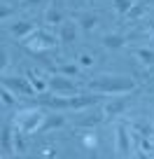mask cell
<instances>
[{
    "label": "cell",
    "instance_id": "44dd1931",
    "mask_svg": "<svg viewBox=\"0 0 154 159\" xmlns=\"http://www.w3.org/2000/svg\"><path fill=\"white\" fill-rule=\"evenodd\" d=\"M24 131H21L19 129V126H16V129H14V150H16V152H24V150H26V140H24Z\"/></svg>",
    "mask_w": 154,
    "mask_h": 159
},
{
    "label": "cell",
    "instance_id": "9a60e30c",
    "mask_svg": "<svg viewBox=\"0 0 154 159\" xmlns=\"http://www.w3.org/2000/svg\"><path fill=\"white\" fill-rule=\"evenodd\" d=\"M135 59H138L140 63H145V66H154V49H149V47H138V49H135Z\"/></svg>",
    "mask_w": 154,
    "mask_h": 159
},
{
    "label": "cell",
    "instance_id": "7a4b0ae2",
    "mask_svg": "<svg viewBox=\"0 0 154 159\" xmlns=\"http://www.w3.org/2000/svg\"><path fill=\"white\" fill-rule=\"evenodd\" d=\"M56 40L59 38H54L51 33H47V30H40V28H35L33 33L28 35L26 40H21L24 42V47L30 52V54H45L47 49H51V47L56 45Z\"/></svg>",
    "mask_w": 154,
    "mask_h": 159
},
{
    "label": "cell",
    "instance_id": "6da1fadb",
    "mask_svg": "<svg viewBox=\"0 0 154 159\" xmlns=\"http://www.w3.org/2000/svg\"><path fill=\"white\" fill-rule=\"evenodd\" d=\"M86 87L89 91H100V94H129L135 89V80L126 75H98Z\"/></svg>",
    "mask_w": 154,
    "mask_h": 159
},
{
    "label": "cell",
    "instance_id": "f546056e",
    "mask_svg": "<svg viewBox=\"0 0 154 159\" xmlns=\"http://www.w3.org/2000/svg\"><path fill=\"white\" fill-rule=\"evenodd\" d=\"M26 2H28V5H35V2H40V0H26Z\"/></svg>",
    "mask_w": 154,
    "mask_h": 159
},
{
    "label": "cell",
    "instance_id": "ac0fdd59",
    "mask_svg": "<svg viewBox=\"0 0 154 159\" xmlns=\"http://www.w3.org/2000/svg\"><path fill=\"white\" fill-rule=\"evenodd\" d=\"M133 131L138 136H143V138H149V140H154V129L149 124H143V122H135L133 124Z\"/></svg>",
    "mask_w": 154,
    "mask_h": 159
},
{
    "label": "cell",
    "instance_id": "4316f807",
    "mask_svg": "<svg viewBox=\"0 0 154 159\" xmlns=\"http://www.w3.org/2000/svg\"><path fill=\"white\" fill-rule=\"evenodd\" d=\"M10 12H12V7H2V10H0V14H2V19H5V16H10Z\"/></svg>",
    "mask_w": 154,
    "mask_h": 159
},
{
    "label": "cell",
    "instance_id": "2e32d148",
    "mask_svg": "<svg viewBox=\"0 0 154 159\" xmlns=\"http://www.w3.org/2000/svg\"><path fill=\"white\" fill-rule=\"evenodd\" d=\"M65 124V119L61 117V115H51V117H45V122H42L40 131H49V129H59V126Z\"/></svg>",
    "mask_w": 154,
    "mask_h": 159
},
{
    "label": "cell",
    "instance_id": "7402d4cb",
    "mask_svg": "<svg viewBox=\"0 0 154 159\" xmlns=\"http://www.w3.org/2000/svg\"><path fill=\"white\" fill-rule=\"evenodd\" d=\"M0 96H2V105H5V108H10V105H14V103H16V96H14V91H12V89H7V87H2Z\"/></svg>",
    "mask_w": 154,
    "mask_h": 159
},
{
    "label": "cell",
    "instance_id": "277c9868",
    "mask_svg": "<svg viewBox=\"0 0 154 159\" xmlns=\"http://www.w3.org/2000/svg\"><path fill=\"white\" fill-rule=\"evenodd\" d=\"M2 87L12 89L14 94H21V96H30V98H35V96H37L35 87L30 84L28 80H24V77H7V75H2Z\"/></svg>",
    "mask_w": 154,
    "mask_h": 159
},
{
    "label": "cell",
    "instance_id": "ffe728a7",
    "mask_svg": "<svg viewBox=\"0 0 154 159\" xmlns=\"http://www.w3.org/2000/svg\"><path fill=\"white\" fill-rule=\"evenodd\" d=\"M114 10H117V14H129V10L135 5L133 0H112Z\"/></svg>",
    "mask_w": 154,
    "mask_h": 159
},
{
    "label": "cell",
    "instance_id": "4fadbf2b",
    "mask_svg": "<svg viewBox=\"0 0 154 159\" xmlns=\"http://www.w3.org/2000/svg\"><path fill=\"white\" fill-rule=\"evenodd\" d=\"M26 80H28V82H30V84H33L35 87V91H37V94H42V91H45L47 89V87H49V84H47V82H45V80H42L40 77V75H37V73H35V70H26Z\"/></svg>",
    "mask_w": 154,
    "mask_h": 159
},
{
    "label": "cell",
    "instance_id": "5bb4252c",
    "mask_svg": "<svg viewBox=\"0 0 154 159\" xmlns=\"http://www.w3.org/2000/svg\"><path fill=\"white\" fill-rule=\"evenodd\" d=\"M77 21H80V26L84 30H94L96 24H98V14H94V12H86V14H77Z\"/></svg>",
    "mask_w": 154,
    "mask_h": 159
},
{
    "label": "cell",
    "instance_id": "cb8c5ba5",
    "mask_svg": "<svg viewBox=\"0 0 154 159\" xmlns=\"http://www.w3.org/2000/svg\"><path fill=\"white\" fill-rule=\"evenodd\" d=\"M77 61H80V68H91V66H94V56L91 54H82Z\"/></svg>",
    "mask_w": 154,
    "mask_h": 159
},
{
    "label": "cell",
    "instance_id": "9c48e42d",
    "mask_svg": "<svg viewBox=\"0 0 154 159\" xmlns=\"http://www.w3.org/2000/svg\"><path fill=\"white\" fill-rule=\"evenodd\" d=\"M14 131H12V124L5 122L2 124V138H0V145H2V154H14Z\"/></svg>",
    "mask_w": 154,
    "mask_h": 159
},
{
    "label": "cell",
    "instance_id": "52a82bcc",
    "mask_svg": "<svg viewBox=\"0 0 154 159\" xmlns=\"http://www.w3.org/2000/svg\"><path fill=\"white\" fill-rule=\"evenodd\" d=\"M129 103H131V98H112V101H108L105 103V108H103V117L105 119H112V117H117V115H121L126 108H129Z\"/></svg>",
    "mask_w": 154,
    "mask_h": 159
},
{
    "label": "cell",
    "instance_id": "f1b7e54d",
    "mask_svg": "<svg viewBox=\"0 0 154 159\" xmlns=\"http://www.w3.org/2000/svg\"><path fill=\"white\" fill-rule=\"evenodd\" d=\"M138 159H149V152H143V150H140V152H138Z\"/></svg>",
    "mask_w": 154,
    "mask_h": 159
},
{
    "label": "cell",
    "instance_id": "7c38bea8",
    "mask_svg": "<svg viewBox=\"0 0 154 159\" xmlns=\"http://www.w3.org/2000/svg\"><path fill=\"white\" fill-rule=\"evenodd\" d=\"M103 45L108 47V49H119V47L126 45V35H121V33H105L103 35Z\"/></svg>",
    "mask_w": 154,
    "mask_h": 159
},
{
    "label": "cell",
    "instance_id": "83f0119b",
    "mask_svg": "<svg viewBox=\"0 0 154 159\" xmlns=\"http://www.w3.org/2000/svg\"><path fill=\"white\" fill-rule=\"evenodd\" d=\"M147 30H149V33H154V16L147 21Z\"/></svg>",
    "mask_w": 154,
    "mask_h": 159
},
{
    "label": "cell",
    "instance_id": "d4e9b609",
    "mask_svg": "<svg viewBox=\"0 0 154 159\" xmlns=\"http://www.w3.org/2000/svg\"><path fill=\"white\" fill-rule=\"evenodd\" d=\"M84 145H86V148H96V136L94 134H86L84 136Z\"/></svg>",
    "mask_w": 154,
    "mask_h": 159
},
{
    "label": "cell",
    "instance_id": "d6986e66",
    "mask_svg": "<svg viewBox=\"0 0 154 159\" xmlns=\"http://www.w3.org/2000/svg\"><path fill=\"white\" fill-rule=\"evenodd\" d=\"M56 70H59V75L75 77V75L80 73V66H75V63H61V66H56Z\"/></svg>",
    "mask_w": 154,
    "mask_h": 159
},
{
    "label": "cell",
    "instance_id": "4dcf8cb0",
    "mask_svg": "<svg viewBox=\"0 0 154 159\" xmlns=\"http://www.w3.org/2000/svg\"><path fill=\"white\" fill-rule=\"evenodd\" d=\"M12 159H19V157H12Z\"/></svg>",
    "mask_w": 154,
    "mask_h": 159
},
{
    "label": "cell",
    "instance_id": "603a6c76",
    "mask_svg": "<svg viewBox=\"0 0 154 159\" xmlns=\"http://www.w3.org/2000/svg\"><path fill=\"white\" fill-rule=\"evenodd\" d=\"M145 12H147V7H145V5H133V7L129 10V14H126V16H129L131 21H135V19H140Z\"/></svg>",
    "mask_w": 154,
    "mask_h": 159
},
{
    "label": "cell",
    "instance_id": "e0dca14e",
    "mask_svg": "<svg viewBox=\"0 0 154 159\" xmlns=\"http://www.w3.org/2000/svg\"><path fill=\"white\" fill-rule=\"evenodd\" d=\"M45 21H47V24H59V26H61V24L65 21V16H63V12H61L59 7L51 5L49 10H47V14H45Z\"/></svg>",
    "mask_w": 154,
    "mask_h": 159
},
{
    "label": "cell",
    "instance_id": "3957f363",
    "mask_svg": "<svg viewBox=\"0 0 154 159\" xmlns=\"http://www.w3.org/2000/svg\"><path fill=\"white\" fill-rule=\"evenodd\" d=\"M42 122H45V112H40V110H24V112L16 117V126H19L26 136L37 134Z\"/></svg>",
    "mask_w": 154,
    "mask_h": 159
},
{
    "label": "cell",
    "instance_id": "8992f818",
    "mask_svg": "<svg viewBox=\"0 0 154 159\" xmlns=\"http://www.w3.org/2000/svg\"><path fill=\"white\" fill-rule=\"evenodd\" d=\"M49 89L51 91H56V94H77V87H75V82L73 80H68L65 75H51L49 77Z\"/></svg>",
    "mask_w": 154,
    "mask_h": 159
},
{
    "label": "cell",
    "instance_id": "484cf974",
    "mask_svg": "<svg viewBox=\"0 0 154 159\" xmlns=\"http://www.w3.org/2000/svg\"><path fill=\"white\" fill-rule=\"evenodd\" d=\"M0 66H2V68L7 66V52H5V49L0 52Z\"/></svg>",
    "mask_w": 154,
    "mask_h": 159
},
{
    "label": "cell",
    "instance_id": "8fae6325",
    "mask_svg": "<svg viewBox=\"0 0 154 159\" xmlns=\"http://www.w3.org/2000/svg\"><path fill=\"white\" fill-rule=\"evenodd\" d=\"M98 98L100 96H94V94H89V96H75V98H68V108H73V110H80V108H86V105H94V103H98Z\"/></svg>",
    "mask_w": 154,
    "mask_h": 159
},
{
    "label": "cell",
    "instance_id": "5b68a950",
    "mask_svg": "<svg viewBox=\"0 0 154 159\" xmlns=\"http://www.w3.org/2000/svg\"><path fill=\"white\" fill-rule=\"evenodd\" d=\"M114 148L121 159L131 154V131L126 124H117V129H114Z\"/></svg>",
    "mask_w": 154,
    "mask_h": 159
},
{
    "label": "cell",
    "instance_id": "ba28073f",
    "mask_svg": "<svg viewBox=\"0 0 154 159\" xmlns=\"http://www.w3.org/2000/svg\"><path fill=\"white\" fill-rule=\"evenodd\" d=\"M59 40L65 42V45H73L75 40H77V24L75 21H63L61 24V30H59Z\"/></svg>",
    "mask_w": 154,
    "mask_h": 159
},
{
    "label": "cell",
    "instance_id": "30bf717a",
    "mask_svg": "<svg viewBox=\"0 0 154 159\" xmlns=\"http://www.w3.org/2000/svg\"><path fill=\"white\" fill-rule=\"evenodd\" d=\"M10 30H12V35H14L16 40H26L35 30V24L33 21H16V24H12Z\"/></svg>",
    "mask_w": 154,
    "mask_h": 159
}]
</instances>
